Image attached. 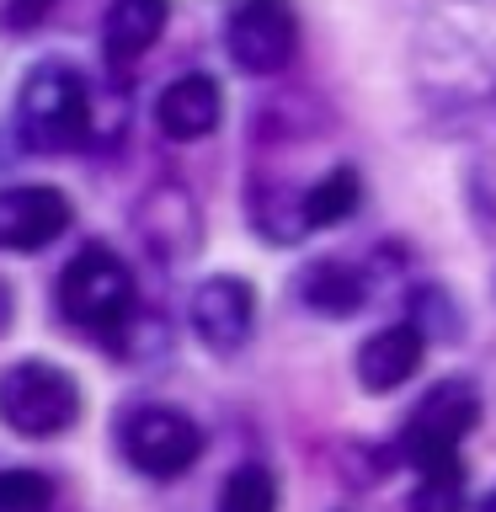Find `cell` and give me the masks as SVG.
<instances>
[{
	"label": "cell",
	"mask_w": 496,
	"mask_h": 512,
	"mask_svg": "<svg viewBox=\"0 0 496 512\" xmlns=\"http://www.w3.org/2000/svg\"><path fill=\"white\" fill-rule=\"evenodd\" d=\"M16 139L32 155H70L96 139L91 80L70 59H38L16 86Z\"/></svg>",
	"instance_id": "1"
},
{
	"label": "cell",
	"mask_w": 496,
	"mask_h": 512,
	"mask_svg": "<svg viewBox=\"0 0 496 512\" xmlns=\"http://www.w3.org/2000/svg\"><path fill=\"white\" fill-rule=\"evenodd\" d=\"M54 304H59L64 326H75L80 336H96L107 347H118L139 326V283L123 256L102 246V240L80 246L64 262L59 283H54Z\"/></svg>",
	"instance_id": "2"
},
{
	"label": "cell",
	"mask_w": 496,
	"mask_h": 512,
	"mask_svg": "<svg viewBox=\"0 0 496 512\" xmlns=\"http://www.w3.org/2000/svg\"><path fill=\"white\" fill-rule=\"evenodd\" d=\"M80 422V379L48 358L0 368V427L16 438H64Z\"/></svg>",
	"instance_id": "3"
},
{
	"label": "cell",
	"mask_w": 496,
	"mask_h": 512,
	"mask_svg": "<svg viewBox=\"0 0 496 512\" xmlns=\"http://www.w3.org/2000/svg\"><path fill=\"white\" fill-rule=\"evenodd\" d=\"M480 422V390L470 374H448L438 384H427V395L416 400L400 422L395 454L411 470H427L438 459H459V443L470 438V427Z\"/></svg>",
	"instance_id": "4"
},
{
	"label": "cell",
	"mask_w": 496,
	"mask_h": 512,
	"mask_svg": "<svg viewBox=\"0 0 496 512\" xmlns=\"http://www.w3.org/2000/svg\"><path fill=\"white\" fill-rule=\"evenodd\" d=\"M118 448L128 459V470L150 475V480H176L203 459V427L187 411L144 400L118 416Z\"/></svg>",
	"instance_id": "5"
},
{
	"label": "cell",
	"mask_w": 496,
	"mask_h": 512,
	"mask_svg": "<svg viewBox=\"0 0 496 512\" xmlns=\"http://www.w3.org/2000/svg\"><path fill=\"white\" fill-rule=\"evenodd\" d=\"M224 54L240 75L272 80L299 54V16L288 0H235L224 11Z\"/></svg>",
	"instance_id": "6"
},
{
	"label": "cell",
	"mask_w": 496,
	"mask_h": 512,
	"mask_svg": "<svg viewBox=\"0 0 496 512\" xmlns=\"http://www.w3.org/2000/svg\"><path fill=\"white\" fill-rule=\"evenodd\" d=\"M379 294V267L352 262V256H315L294 272V299L304 315L320 320H352Z\"/></svg>",
	"instance_id": "7"
},
{
	"label": "cell",
	"mask_w": 496,
	"mask_h": 512,
	"mask_svg": "<svg viewBox=\"0 0 496 512\" xmlns=\"http://www.w3.org/2000/svg\"><path fill=\"white\" fill-rule=\"evenodd\" d=\"M70 224H75V203L59 187H43V182L0 187V251L11 256L48 251Z\"/></svg>",
	"instance_id": "8"
},
{
	"label": "cell",
	"mask_w": 496,
	"mask_h": 512,
	"mask_svg": "<svg viewBox=\"0 0 496 512\" xmlns=\"http://www.w3.org/2000/svg\"><path fill=\"white\" fill-rule=\"evenodd\" d=\"M192 331H198V342L208 352H219V358H230L251 342V326H256V288L246 278H235V272H214V278H203L192 288Z\"/></svg>",
	"instance_id": "9"
},
{
	"label": "cell",
	"mask_w": 496,
	"mask_h": 512,
	"mask_svg": "<svg viewBox=\"0 0 496 512\" xmlns=\"http://www.w3.org/2000/svg\"><path fill=\"white\" fill-rule=\"evenodd\" d=\"M134 230L160 262H192V251L203 246V219H198V198L176 182H160L139 198L134 208Z\"/></svg>",
	"instance_id": "10"
},
{
	"label": "cell",
	"mask_w": 496,
	"mask_h": 512,
	"mask_svg": "<svg viewBox=\"0 0 496 512\" xmlns=\"http://www.w3.org/2000/svg\"><path fill=\"white\" fill-rule=\"evenodd\" d=\"M224 118V91L208 70H187V75H171L155 96V128L166 134L171 144H198L219 128Z\"/></svg>",
	"instance_id": "11"
},
{
	"label": "cell",
	"mask_w": 496,
	"mask_h": 512,
	"mask_svg": "<svg viewBox=\"0 0 496 512\" xmlns=\"http://www.w3.org/2000/svg\"><path fill=\"white\" fill-rule=\"evenodd\" d=\"M427 358V336L411 326V320H395V326H379L374 336H363L358 352H352V374L368 395H390L400 390Z\"/></svg>",
	"instance_id": "12"
},
{
	"label": "cell",
	"mask_w": 496,
	"mask_h": 512,
	"mask_svg": "<svg viewBox=\"0 0 496 512\" xmlns=\"http://www.w3.org/2000/svg\"><path fill=\"white\" fill-rule=\"evenodd\" d=\"M171 22V0H112L102 16V59L112 75H128L160 43Z\"/></svg>",
	"instance_id": "13"
},
{
	"label": "cell",
	"mask_w": 496,
	"mask_h": 512,
	"mask_svg": "<svg viewBox=\"0 0 496 512\" xmlns=\"http://www.w3.org/2000/svg\"><path fill=\"white\" fill-rule=\"evenodd\" d=\"M363 208V171L352 160H336L331 171H320L310 187H304V224L310 230H336Z\"/></svg>",
	"instance_id": "14"
},
{
	"label": "cell",
	"mask_w": 496,
	"mask_h": 512,
	"mask_svg": "<svg viewBox=\"0 0 496 512\" xmlns=\"http://www.w3.org/2000/svg\"><path fill=\"white\" fill-rule=\"evenodd\" d=\"M406 320L416 331L427 336V342H443V347H459L464 342V310H459V299L448 294V288L438 283H416L411 294H406Z\"/></svg>",
	"instance_id": "15"
},
{
	"label": "cell",
	"mask_w": 496,
	"mask_h": 512,
	"mask_svg": "<svg viewBox=\"0 0 496 512\" xmlns=\"http://www.w3.org/2000/svg\"><path fill=\"white\" fill-rule=\"evenodd\" d=\"M278 475L267 464H235L230 475L219 480V512H278Z\"/></svg>",
	"instance_id": "16"
},
{
	"label": "cell",
	"mask_w": 496,
	"mask_h": 512,
	"mask_svg": "<svg viewBox=\"0 0 496 512\" xmlns=\"http://www.w3.org/2000/svg\"><path fill=\"white\" fill-rule=\"evenodd\" d=\"M406 512H464V459H438L416 470Z\"/></svg>",
	"instance_id": "17"
},
{
	"label": "cell",
	"mask_w": 496,
	"mask_h": 512,
	"mask_svg": "<svg viewBox=\"0 0 496 512\" xmlns=\"http://www.w3.org/2000/svg\"><path fill=\"white\" fill-rule=\"evenodd\" d=\"M54 507V475L43 470H0V512H48Z\"/></svg>",
	"instance_id": "18"
},
{
	"label": "cell",
	"mask_w": 496,
	"mask_h": 512,
	"mask_svg": "<svg viewBox=\"0 0 496 512\" xmlns=\"http://www.w3.org/2000/svg\"><path fill=\"white\" fill-rule=\"evenodd\" d=\"M48 11H54V0H6V6H0V27L6 32H32Z\"/></svg>",
	"instance_id": "19"
},
{
	"label": "cell",
	"mask_w": 496,
	"mask_h": 512,
	"mask_svg": "<svg viewBox=\"0 0 496 512\" xmlns=\"http://www.w3.org/2000/svg\"><path fill=\"white\" fill-rule=\"evenodd\" d=\"M6 320H11V294H6V283H0V331H6Z\"/></svg>",
	"instance_id": "20"
},
{
	"label": "cell",
	"mask_w": 496,
	"mask_h": 512,
	"mask_svg": "<svg viewBox=\"0 0 496 512\" xmlns=\"http://www.w3.org/2000/svg\"><path fill=\"white\" fill-rule=\"evenodd\" d=\"M480 512H496V486L486 491V502H480Z\"/></svg>",
	"instance_id": "21"
}]
</instances>
